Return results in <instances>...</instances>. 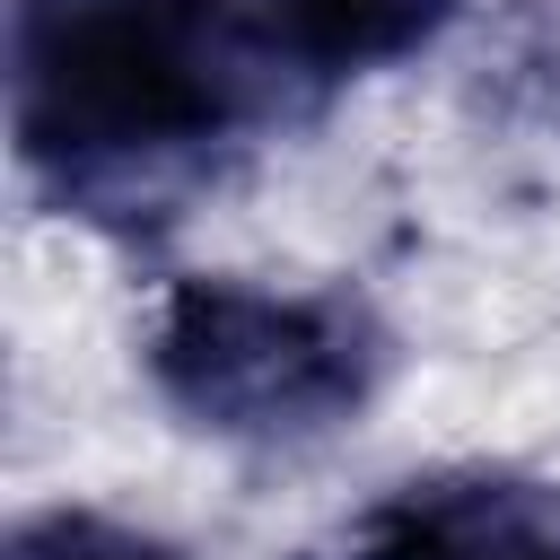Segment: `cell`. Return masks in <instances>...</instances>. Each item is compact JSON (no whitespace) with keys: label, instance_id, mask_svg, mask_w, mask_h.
<instances>
[{"label":"cell","instance_id":"cell-1","mask_svg":"<svg viewBox=\"0 0 560 560\" xmlns=\"http://www.w3.org/2000/svg\"><path fill=\"white\" fill-rule=\"evenodd\" d=\"M324 88L254 0H9V140L61 210H166Z\"/></svg>","mask_w":560,"mask_h":560},{"label":"cell","instance_id":"cell-2","mask_svg":"<svg viewBox=\"0 0 560 560\" xmlns=\"http://www.w3.org/2000/svg\"><path fill=\"white\" fill-rule=\"evenodd\" d=\"M394 341L350 289H271L192 271L158 298L140 368L158 402L228 446H306L368 411Z\"/></svg>","mask_w":560,"mask_h":560},{"label":"cell","instance_id":"cell-3","mask_svg":"<svg viewBox=\"0 0 560 560\" xmlns=\"http://www.w3.org/2000/svg\"><path fill=\"white\" fill-rule=\"evenodd\" d=\"M350 560H560V490L490 464H446L376 490Z\"/></svg>","mask_w":560,"mask_h":560},{"label":"cell","instance_id":"cell-4","mask_svg":"<svg viewBox=\"0 0 560 560\" xmlns=\"http://www.w3.org/2000/svg\"><path fill=\"white\" fill-rule=\"evenodd\" d=\"M271 18V35L289 44V61L332 88V79H359V70H394L411 52H429L464 0H254Z\"/></svg>","mask_w":560,"mask_h":560},{"label":"cell","instance_id":"cell-5","mask_svg":"<svg viewBox=\"0 0 560 560\" xmlns=\"http://www.w3.org/2000/svg\"><path fill=\"white\" fill-rule=\"evenodd\" d=\"M0 560H184V542L131 525V516H105V508H35L9 525Z\"/></svg>","mask_w":560,"mask_h":560}]
</instances>
